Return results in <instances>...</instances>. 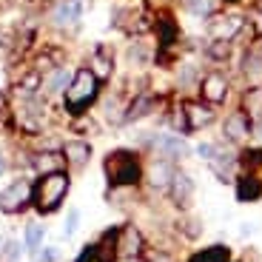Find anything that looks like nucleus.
Listing matches in <instances>:
<instances>
[{
	"label": "nucleus",
	"instance_id": "2f4dec72",
	"mask_svg": "<svg viewBox=\"0 0 262 262\" xmlns=\"http://www.w3.org/2000/svg\"><path fill=\"white\" fill-rule=\"evenodd\" d=\"M171 125L177 131H188V123H185V112H183V105H177L174 112H171Z\"/></svg>",
	"mask_w": 262,
	"mask_h": 262
},
{
	"label": "nucleus",
	"instance_id": "cd10ccee",
	"mask_svg": "<svg viewBox=\"0 0 262 262\" xmlns=\"http://www.w3.org/2000/svg\"><path fill=\"white\" fill-rule=\"evenodd\" d=\"M228 259H231L228 248H223V245H214V248L203 251V254H196L191 262H228Z\"/></svg>",
	"mask_w": 262,
	"mask_h": 262
},
{
	"label": "nucleus",
	"instance_id": "20e7f679",
	"mask_svg": "<svg viewBox=\"0 0 262 262\" xmlns=\"http://www.w3.org/2000/svg\"><path fill=\"white\" fill-rule=\"evenodd\" d=\"M145 251V236L137 225H123L117 228V239H114V256L123 262H134L140 259Z\"/></svg>",
	"mask_w": 262,
	"mask_h": 262
},
{
	"label": "nucleus",
	"instance_id": "0eeeda50",
	"mask_svg": "<svg viewBox=\"0 0 262 262\" xmlns=\"http://www.w3.org/2000/svg\"><path fill=\"white\" fill-rule=\"evenodd\" d=\"M228 77L225 74H220V72H211V74H205L203 77V83H200V94H203V100L208 105H220V103H225L228 100Z\"/></svg>",
	"mask_w": 262,
	"mask_h": 262
},
{
	"label": "nucleus",
	"instance_id": "72a5a7b5",
	"mask_svg": "<svg viewBox=\"0 0 262 262\" xmlns=\"http://www.w3.org/2000/svg\"><path fill=\"white\" fill-rule=\"evenodd\" d=\"M196 154H200L203 160H208V163H211V160H214L216 154H220V145H214V143H203L200 148H196Z\"/></svg>",
	"mask_w": 262,
	"mask_h": 262
},
{
	"label": "nucleus",
	"instance_id": "2eb2a0df",
	"mask_svg": "<svg viewBox=\"0 0 262 262\" xmlns=\"http://www.w3.org/2000/svg\"><path fill=\"white\" fill-rule=\"evenodd\" d=\"M171 177H174V165H171V160L160 157V160H154V163L148 165V185H151V188L168 191Z\"/></svg>",
	"mask_w": 262,
	"mask_h": 262
},
{
	"label": "nucleus",
	"instance_id": "f704fd0d",
	"mask_svg": "<svg viewBox=\"0 0 262 262\" xmlns=\"http://www.w3.org/2000/svg\"><path fill=\"white\" fill-rule=\"evenodd\" d=\"M194 80H196V69H194V66H183V72H180V83L191 85Z\"/></svg>",
	"mask_w": 262,
	"mask_h": 262
},
{
	"label": "nucleus",
	"instance_id": "ea45409f",
	"mask_svg": "<svg viewBox=\"0 0 262 262\" xmlns=\"http://www.w3.org/2000/svg\"><path fill=\"white\" fill-rule=\"evenodd\" d=\"M228 3H236V0H228Z\"/></svg>",
	"mask_w": 262,
	"mask_h": 262
},
{
	"label": "nucleus",
	"instance_id": "473e14b6",
	"mask_svg": "<svg viewBox=\"0 0 262 262\" xmlns=\"http://www.w3.org/2000/svg\"><path fill=\"white\" fill-rule=\"evenodd\" d=\"M245 165H248L251 171H256L262 165V151L259 148H251V151H245Z\"/></svg>",
	"mask_w": 262,
	"mask_h": 262
},
{
	"label": "nucleus",
	"instance_id": "a878e982",
	"mask_svg": "<svg viewBox=\"0 0 262 262\" xmlns=\"http://www.w3.org/2000/svg\"><path fill=\"white\" fill-rule=\"evenodd\" d=\"M231 40H211L208 49H205V54H208L211 60H216V63H223V60L231 57Z\"/></svg>",
	"mask_w": 262,
	"mask_h": 262
},
{
	"label": "nucleus",
	"instance_id": "a211bd4d",
	"mask_svg": "<svg viewBox=\"0 0 262 262\" xmlns=\"http://www.w3.org/2000/svg\"><path fill=\"white\" fill-rule=\"evenodd\" d=\"M32 165H34V171H40V177H43V174L63 171L66 157H63V154H57L54 148H46V151H37V154H34V157H32Z\"/></svg>",
	"mask_w": 262,
	"mask_h": 262
},
{
	"label": "nucleus",
	"instance_id": "b1692460",
	"mask_svg": "<svg viewBox=\"0 0 262 262\" xmlns=\"http://www.w3.org/2000/svg\"><path fill=\"white\" fill-rule=\"evenodd\" d=\"M243 72L248 74L251 80L262 77V43L254 49H248V54H245V60H243Z\"/></svg>",
	"mask_w": 262,
	"mask_h": 262
},
{
	"label": "nucleus",
	"instance_id": "6e6552de",
	"mask_svg": "<svg viewBox=\"0 0 262 262\" xmlns=\"http://www.w3.org/2000/svg\"><path fill=\"white\" fill-rule=\"evenodd\" d=\"M223 134H225V140L228 143H245V140L254 134V123H251V117L239 108V112H234V114H228L225 117V123H223Z\"/></svg>",
	"mask_w": 262,
	"mask_h": 262
},
{
	"label": "nucleus",
	"instance_id": "9b49d317",
	"mask_svg": "<svg viewBox=\"0 0 262 262\" xmlns=\"http://www.w3.org/2000/svg\"><path fill=\"white\" fill-rule=\"evenodd\" d=\"M83 17V0H57V6L52 9V20L60 29H74Z\"/></svg>",
	"mask_w": 262,
	"mask_h": 262
},
{
	"label": "nucleus",
	"instance_id": "1a4fd4ad",
	"mask_svg": "<svg viewBox=\"0 0 262 262\" xmlns=\"http://www.w3.org/2000/svg\"><path fill=\"white\" fill-rule=\"evenodd\" d=\"M114 239H117V228L105 231L100 243L83 248V254L77 256V262H114L117 259V256H114Z\"/></svg>",
	"mask_w": 262,
	"mask_h": 262
},
{
	"label": "nucleus",
	"instance_id": "6ab92c4d",
	"mask_svg": "<svg viewBox=\"0 0 262 262\" xmlns=\"http://www.w3.org/2000/svg\"><path fill=\"white\" fill-rule=\"evenodd\" d=\"M208 165H211V171H214V174L223 180V183H231V180H234V168H236L234 154H228V151L220 148V154H216V157L211 160Z\"/></svg>",
	"mask_w": 262,
	"mask_h": 262
},
{
	"label": "nucleus",
	"instance_id": "4468645a",
	"mask_svg": "<svg viewBox=\"0 0 262 262\" xmlns=\"http://www.w3.org/2000/svg\"><path fill=\"white\" fill-rule=\"evenodd\" d=\"M154 148L160 151V157L165 160H180L188 154V145H185L183 137H174V134H160V137H154Z\"/></svg>",
	"mask_w": 262,
	"mask_h": 262
},
{
	"label": "nucleus",
	"instance_id": "4be33fe9",
	"mask_svg": "<svg viewBox=\"0 0 262 262\" xmlns=\"http://www.w3.org/2000/svg\"><path fill=\"white\" fill-rule=\"evenodd\" d=\"M236 196H239L243 203H254V200H259L262 196V180L256 177V174L243 177L239 183H236Z\"/></svg>",
	"mask_w": 262,
	"mask_h": 262
},
{
	"label": "nucleus",
	"instance_id": "dca6fc26",
	"mask_svg": "<svg viewBox=\"0 0 262 262\" xmlns=\"http://www.w3.org/2000/svg\"><path fill=\"white\" fill-rule=\"evenodd\" d=\"M63 157L72 168H85L89 160H92V145L85 143V140H69L63 145Z\"/></svg>",
	"mask_w": 262,
	"mask_h": 262
},
{
	"label": "nucleus",
	"instance_id": "f03ea898",
	"mask_svg": "<svg viewBox=\"0 0 262 262\" xmlns=\"http://www.w3.org/2000/svg\"><path fill=\"white\" fill-rule=\"evenodd\" d=\"M105 177H108L112 188H131V185H137L140 177H143L140 157L128 148L112 151V154L105 157Z\"/></svg>",
	"mask_w": 262,
	"mask_h": 262
},
{
	"label": "nucleus",
	"instance_id": "423d86ee",
	"mask_svg": "<svg viewBox=\"0 0 262 262\" xmlns=\"http://www.w3.org/2000/svg\"><path fill=\"white\" fill-rule=\"evenodd\" d=\"M243 26H245L243 14H214L208 20V34L211 40H234L243 32Z\"/></svg>",
	"mask_w": 262,
	"mask_h": 262
},
{
	"label": "nucleus",
	"instance_id": "9d476101",
	"mask_svg": "<svg viewBox=\"0 0 262 262\" xmlns=\"http://www.w3.org/2000/svg\"><path fill=\"white\" fill-rule=\"evenodd\" d=\"M183 112H185L188 131H200V128H205V125L214 123V108H211L205 100H185Z\"/></svg>",
	"mask_w": 262,
	"mask_h": 262
},
{
	"label": "nucleus",
	"instance_id": "7c9ffc66",
	"mask_svg": "<svg viewBox=\"0 0 262 262\" xmlns=\"http://www.w3.org/2000/svg\"><path fill=\"white\" fill-rule=\"evenodd\" d=\"M248 26H251V32L256 34V37H262V9H254V12L248 14Z\"/></svg>",
	"mask_w": 262,
	"mask_h": 262
},
{
	"label": "nucleus",
	"instance_id": "412c9836",
	"mask_svg": "<svg viewBox=\"0 0 262 262\" xmlns=\"http://www.w3.org/2000/svg\"><path fill=\"white\" fill-rule=\"evenodd\" d=\"M243 112L251 117V123L262 120V85H251L243 94Z\"/></svg>",
	"mask_w": 262,
	"mask_h": 262
},
{
	"label": "nucleus",
	"instance_id": "e433bc0d",
	"mask_svg": "<svg viewBox=\"0 0 262 262\" xmlns=\"http://www.w3.org/2000/svg\"><path fill=\"white\" fill-rule=\"evenodd\" d=\"M254 134L262 140V120H256V123H254Z\"/></svg>",
	"mask_w": 262,
	"mask_h": 262
},
{
	"label": "nucleus",
	"instance_id": "f8f14e48",
	"mask_svg": "<svg viewBox=\"0 0 262 262\" xmlns=\"http://www.w3.org/2000/svg\"><path fill=\"white\" fill-rule=\"evenodd\" d=\"M168 196L174 200L177 208H188L191 200H194V180H191L185 171H174L171 185H168Z\"/></svg>",
	"mask_w": 262,
	"mask_h": 262
},
{
	"label": "nucleus",
	"instance_id": "c756f323",
	"mask_svg": "<svg viewBox=\"0 0 262 262\" xmlns=\"http://www.w3.org/2000/svg\"><path fill=\"white\" fill-rule=\"evenodd\" d=\"M0 256H3L6 262H17V259H20V245L14 243V239L3 243V254H0Z\"/></svg>",
	"mask_w": 262,
	"mask_h": 262
},
{
	"label": "nucleus",
	"instance_id": "aec40b11",
	"mask_svg": "<svg viewBox=\"0 0 262 262\" xmlns=\"http://www.w3.org/2000/svg\"><path fill=\"white\" fill-rule=\"evenodd\" d=\"M69 83H72V74H69V69L57 66V69H52V72L46 74V80H43V92H46V94L66 92V89H69Z\"/></svg>",
	"mask_w": 262,
	"mask_h": 262
},
{
	"label": "nucleus",
	"instance_id": "39448f33",
	"mask_svg": "<svg viewBox=\"0 0 262 262\" xmlns=\"http://www.w3.org/2000/svg\"><path fill=\"white\" fill-rule=\"evenodd\" d=\"M34 196V185L29 183V180H14V183H9L6 188L0 191V211L3 214H20V211L26 208L29 203H32Z\"/></svg>",
	"mask_w": 262,
	"mask_h": 262
},
{
	"label": "nucleus",
	"instance_id": "393cba45",
	"mask_svg": "<svg viewBox=\"0 0 262 262\" xmlns=\"http://www.w3.org/2000/svg\"><path fill=\"white\" fill-rule=\"evenodd\" d=\"M43 236H46V228H43L40 223H29L26 225V248L32 251V254H37V251H40Z\"/></svg>",
	"mask_w": 262,
	"mask_h": 262
},
{
	"label": "nucleus",
	"instance_id": "5701e85b",
	"mask_svg": "<svg viewBox=\"0 0 262 262\" xmlns=\"http://www.w3.org/2000/svg\"><path fill=\"white\" fill-rule=\"evenodd\" d=\"M151 105H154V100H151L148 94H140V97H134V100H131V105L125 108V114H123V123H134V120L145 117V114L151 112Z\"/></svg>",
	"mask_w": 262,
	"mask_h": 262
},
{
	"label": "nucleus",
	"instance_id": "58836bf2",
	"mask_svg": "<svg viewBox=\"0 0 262 262\" xmlns=\"http://www.w3.org/2000/svg\"><path fill=\"white\" fill-rule=\"evenodd\" d=\"M148 262H168V256H154V259H148Z\"/></svg>",
	"mask_w": 262,
	"mask_h": 262
},
{
	"label": "nucleus",
	"instance_id": "4c0bfd02",
	"mask_svg": "<svg viewBox=\"0 0 262 262\" xmlns=\"http://www.w3.org/2000/svg\"><path fill=\"white\" fill-rule=\"evenodd\" d=\"M6 168H9V163H6V157H0V177L6 174Z\"/></svg>",
	"mask_w": 262,
	"mask_h": 262
},
{
	"label": "nucleus",
	"instance_id": "f3484780",
	"mask_svg": "<svg viewBox=\"0 0 262 262\" xmlns=\"http://www.w3.org/2000/svg\"><path fill=\"white\" fill-rule=\"evenodd\" d=\"M89 69H92V74L103 83V80H108L114 74V54L108 52L105 46H97L92 54V63H89Z\"/></svg>",
	"mask_w": 262,
	"mask_h": 262
},
{
	"label": "nucleus",
	"instance_id": "ddd939ff",
	"mask_svg": "<svg viewBox=\"0 0 262 262\" xmlns=\"http://www.w3.org/2000/svg\"><path fill=\"white\" fill-rule=\"evenodd\" d=\"M17 123H20V128H23V131H32V134H37V131L43 128V105H40L34 97H29L26 103L20 105Z\"/></svg>",
	"mask_w": 262,
	"mask_h": 262
},
{
	"label": "nucleus",
	"instance_id": "c9c22d12",
	"mask_svg": "<svg viewBox=\"0 0 262 262\" xmlns=\"http://www.w3.org/2000/svg\"><path fill=\"white\" fill-rule=\"evenodd\" d=\"M57 256H60V251H57V248H46L43 254H40V259H37V262H57Z\"/></svg>",
	"mask_w": 262,
	"mask_h": 262
},
{
	"label": "nucleus",
	"instance_id": "f257e3e1",
	"mask_svg": "<svg viewBox=\"0 0 262 262\" xmlns=\"http://www.w3.org/2000/svg\"><path fill=\"white\" fill-rule=\"evenodd\" d=\"M69 185H72V180H69L66 171L43 174V177L34 183V196H32L34 208H37L40 214H52V211H57L60 205H63L66 194H69Z\"/></svg>",
	"mask_w": 262,
	"mask_h": 262
},
{
	"label": "nucleus",
	"instance_id": "c85d7f7f",
	"mask_svg": "<svg viewBox=\"0 0 262 262\" xmlns=\"http://www.w3.org/2000/svg\"><path fill=\"white\" fill-rule=\"evenodd\" d=\"M77 225H80V211H77V208H72V211H69V216H66V223H63V234H66V239H72V236H74Z\"/></svg>",
	"mask_w": 262,
	"mask_h": 262
},
{
	"label": "nucleus",
	"instance_id": "bb28decb",
	"mask_svg": "<svg viewBox=\"0 0 262 262\" xmlns=\"http://www.w3.org/2000/svg\"><path fill=\"white\" fill-rule=\"evenodd\" d=\"M185 12L196 14V17H208L214 12V0H180Z\"/></svg>",
	"mask_w": 262,
	"mask_h": 262
},
{
	"label": "nucleus",
	"instance_id": "7ed1b4c3",
	"mask_svg": "<svg viewBox=\"0 0 262 262\" xmlns=\"http://www.w3.org/2000/svg\"><path fill=\"white\" fill-rule=\"evenodd\" d=\"M97 92H100V80L92 74V69H77L72 74V83L66 89V108L69 114H83L89 105L97 100Z\"/></svg>",
	"mask_w": 262,
	"mask_h": 262
}]
</instances>
